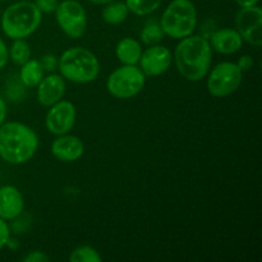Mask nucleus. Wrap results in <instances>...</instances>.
Masks as SVG:
<instances>
[{
	"label": "nucleus",
	"instance_id": "1",
	"mask_svg": "<svg viewBox=\"0 0 262 262\" xmlns=\"http://www.w3.org/2000/svg\"><path fill=\"white\" fill-rule=\"evenodd\" d=\"M174 61L181 76L197 82L207 76L212 61V49L204 36L189 35L181 38L174 51Z\"/></svg>",
	"mask_w": 262,
	"mask_h": 262
},
{
	"label": "nucleus",
	"instance_id": "2",
	"mask_svg": "<svg viewBox=\"0 0 262 262\" xmlns=\"http://www.w3.org/2000/svg\"><path fill=\"white\" fill-rule=\"evenodd\" d=\"M38 147L37 135L20 122L0 125V158L12 165H20L33 158Z\"/></svg>",
	"mask_w": 262,
	"mask_h": 262
},
{
	"label": "nucleus",
	"instance_id": "3",
	"mask_svg": "<svg viewBox=\"0 0 262 262\" xmlns=\"http://www.w3.org/2000/svg\"><path fill=\"white\" fill-rule=\"evenodd\" d=\"M58 68L64 79L73 83L86 84L97 78L100 73V61L92 51L76 46L61 54Z\"/></svg>",
	"mask_w": 262,
	"mask_h": 262
},
{
	"label": "nucleus",
	"instance_id": "4",
	"mask_svg": "<svg viewBox=\"0 0 262 262\" xmlns=\"http://www.w3.org/2000/svg\"><path fill=\"white\" fill-rule=\"evenodd\" d=\"M42 13L35 3L17 2L10 4L2 14L3 32L12 40L26 38L32 35L40 27Z\"/></svg>",
	"mask_w": 262,
	"mask_h": 262
},
{
	"label": "nucleus",
	"instance_id": "5",
	"mask_svg": "<svg viewBox=\"0 0 262 262\" xmlns=\"http://www.w3.org/2000/svg\"><path fill=\"white\" fill-rule=\"evenodd\" d=\"M164 33L174 40L192 35L197 26V9L191 0H173L160 18Z\"/></svg>",
	"mask_w": 262,
	"mask_h": 262
},
{
	"label": "nucleus",
	"instance_id": "6",
	"mask_svg": "<svg viewBox=\"0 0 262 262\" xmlns=\"http://www.w3.org/2000/svg\"><path fill=\"white\" fill-rule=\"evenodd\" d=\"M146 83V76L137 66H127L115 69L106 81V89L117 99H130L140 94Z\"/></svg>",
	"mask_w": 262,
	"mask_h": 262
},
{
	"label": "nucleus",
	"instance_id": "7",
	"mask_svg": "<svg viewBox=\"0 0 262 262\" xmlns=\"http://www.w3.org/2000/svg\"><path fill=\"white\" fill-rule=\"evenodd\" d=\"M206 86L210 94L215 97H227L234 94L242 83V74L237 63L223 61L207 73Z\"/></svg>",
	"mask_w": 262,
	"mask_h": 262
},
{
	"label": "nucleus",
	"instance_id": "8",
	"mask_svg": "<svg viewBox=\"0 0 262 262\" xmlns=\"http://www.w3.org/2000/svg\"><path fill=\"white\" fill-rule=\"evenodd\" d=\"M55 19L60 30L71 38H79L87 28V14L77 0H64L55 9Z\"/></svg>",
	"mask_w": 262,
	"mask_h": 262
},
{
	"label": "nucleus",
	"instance_id": "9",
	"mask_svg": "<svg viewBox=\"0 0 262 262\" xmlns=\"http://www.w3.org/2000/svg\"><path fill=\"white\" fill-rule=\"evenodd\" d=\"M235 26L243 41L255 48L262 45V9L257 5L241 8L235 15Z\"/></svg>",
	"mask_w": 262,
	"mask_h": 262
},
{
	"label": "nucleus",
	"instance_id": "10",
	"mask_svg": "<svg viewBox=\"0 0 262 262\" xmlns=\"http://www.w3.org/2000/svg\"><path fill=\"white\" fill-rule=\"evenodd\" d=\"M76 106L71 101L60 100L49 109L45 124L49 132L54 136H61L69 133L76 124Z\"/></svg>",
	"mask_w": 262,
	"mask_h": 262
},
{
	"label": "nucleus",
	"instance_id": "11",
	"mask_svg": "<svg viewBox=\"0 0 262 262\" xmlns=\"http://www.w3.org/2000/svg\"><path fill=\"white\" fill-rule=\"evenodd\" d=\"M171 60L173 56L170 50L166 46L158 43V45L148 46L145 51H142L138 63L141 71L146 77H156L165 73L170 68Z\"/></svg>",
	"mask_w": 262,
	"mask_h": 262
},
{
	"label": "nucleus",
	"instance_id": "12",
	"mask_svg": "<svg viewBox=\"0 0 262 262\" xmlns=\"http://www.w3.org/2000/svg\"><path fill=\"white\" fill-rule=\"evenodd\" d=\"M84 152V145L78 137L66 133L56 136V140L51 143V154L55 159L63 163H73L82 158Z\"/></svg>",
	"mask_w": 262,
	"mask_h": 262
},
{
	"label": "nucleus",
	"instance_id": "13",
	"mask_svg": "<svg viewBox=\"0 0 262 262\" xmlns=\"http://www.w3.org/2000/svg\"><path fill=\"white\" fill-rule=\"evenodd\" d=\"M37 100L42 106L50 107L63 99L66 94V79L60 74L43 76L37 84Z\"/></svg>",
	"mask_w": 262,
	"mask_h": 262
},
{
	"label": "nucleus",
	"instance_id": "14",
	"mask_svg": "<svg viewBox=\"0 0 262 262\" xmlns=\"http://www.w3.org/2000/svg\"><path fill=\"white\" fill-rule=\"evenodd\" d=\"M209 38L211 49L224 55H230L239 51L243 43L242 36L233 28H219L214 31Z\"/></svg>",
	"mask_w": 262,
	"mask_h": 262
},
{
	"label": "nucleus",
	"instance_id": "15",
	"mask_svg": "<svg viewBox=\"0 0 262 262\" xmlns=\"http://www.w3.org/2000/svg\"><path fill=\"white\" fill-rule=\"evenodd\" d=\"M25 201L19 189L14 186L0 187V217L14 220L22 214Z\"/></svg>",
	"mask_w": 262,
	"mask_h": 262
},
{
	"label": "nucleus",
	"instance_id": "16",
	"mask_svg": "<svg viewBox=\"0 0 262 262\" xmlns=\"http://www.w3.org/2000/svg\"><path fill=\"white\" fill-rule=\"evenodd\" d=\"M142 46L140 41L132 37H124L115 46V55L122 64L137 66L142 55Z\"/></svg>",
	"mask_w": 262,
	"mask_h": 262
},
{
	"label": "nucleus",
	"instance_id": "17",
	"mask_svg": "<svg viewBox=\"0 0 262 262\" xmlns=\"http://www.w3.org/2000/svg\"><path fill=\"white\" fill-rule=\"evenodd\" d=\"M45 76L42 66L37 59H30L20 66L19 78L26 87H36Z\"/></svg>",
	"mask_w": 262,
	"mask_h": 262
},
{
	"label": "nucleus",
	"instance_id": "18",
	"mask_svg": "<svg viewBox=\"0 0 262 262\" xmlns=\"http://www.w3.org/2000/svg\"><path fill=\"white\" fill-rule=\"evenodd\" d=\"M128 13H129V10H128L124 2L114 0V2L105 4L101 15L104 22L107 25H120L127 19Z\"/></svg>",
	"mask_w": 262,
	"mask_h": 262
},
{
	"label": "nucleus",
	"instance_id": "19",
	"mask_svg": "<svg viewBox=\"0 0 262 262\" xmlns=\"http://www.w3.org/2000/svg\"><path fill=\"white\" fill-rule=\"evenodd\" d=\"M164 36H165V33H164L160 23L155 22V20H150V22L146 23L140 33L141 41L147 46L160 43L164 40Z\"/></svg>",
	"mask_w": 262,
	"mask_h": 262
},
{
	"label": "nucleus",
	"instance_id": "20",
	"mask_svg": "<svg viewBox=\"0 0 262 262\" xmlns=\"http://www.w3.org/2000/svg\"><path fill=\"white\" fill-rule=\"evenodd\" d=\"M8 51H9V59L15 66H23L26 61L31 59L30 45L26 42L25 38L13 40L12 46L8 49Z\"/></svg>",
	"mask_w": 262,
	"mask_h": 262
},
{
	"label": "nucleus",
	"instance_id": "21",
	"mask_svg": "<svg viewBox=\"0 0 262 262\" xmlns=\"http://www.w3.org/2000/svg\"><path fill=\"white\" fill-rule=\"evenodd\" d=\"M128 10L136 15H148L158 10L163 0H125Z\"/></svg>",
	"mask_w": 262,
	"mask_h": 262
},
{
	"label": "nucleus",
	"instance_id": "22",
	"mask_svg": "<svg viewBox=\"0 0 262 262\" xmlns=\"http://www.w3.org/2000/svg\"><path fill=\"white\" fill-rule=\"evenodd\" d=\"M71 262H101L102 257L100 253L91 246H79L74 248L69 256Z\"/></svg>",
	"mask_w": 262,
	"mask_h": 262
},
{
	"label": "nucleus",
	"instance_id": "23",
	"mask_svg": "<svg viewBox=\"0 0 262 262\" xmlns=\"http://www.w3.org/2000/svg\"><path fill=\"white\" fill-rule=\"evenodd\" d=\"M58 61L59 59L54 54H45L42 56V59L40 60V63L42 66L43 71L49 72V73H53L55 69H58Z\"/></svg>",
	"mask_w": 262,
	"mask_h": 262
},
{
	"label": "nucleus",
	"instance_id": "24",
	"mask_svg": "<svg viewBox=\"0 0 262 262\" xmlns=\"http://www.w3.org/2000/svg\"><path fill=\"white\" fill-rule=\"evenodd\" d=\"M58 4V0H35V5L41 13H54Z\"/></svg>",
	"mask_w": 262,
	"mask_h": 262
},
{
	"label": "nucleus",
	"instance_id": "25",
	"mask_svg": "<svg viewBox=\"0 0 262 262\" xmlns=\"http://www.w3.org/2000/svg\"><path fill=\"white\" fill-rule=\"evenodd\" d=\"M10 238V228L7 224V220L0 217V251L7 246Z\"/></svg>",
	"mask_w": 262,
	"mask_h": 262
},
{
	"label": "nucleus",
	"instance_id": "26",
	"mask_svg": "<svg viewBox=\"0 0 262 262\" xmlns=\"http://www.w3.org/2000/svg\"><path fill=\"white\" fill-rule=\"evenodd\" d=\"M23 261L25 262H48L50 261V257L48 255H45L41 251H32L28 255H26L23 257Z\"/></svg>",
	"mask_w": 262,
	"mask_h": 262
},
{
	"label": "nucleus",
	"instance_id": "27",
	"mask_svg": "<svg viewBox=\"0 0 262 262\" xmlns=\"http://www.w3.org/2000/svg\"><path fill=\"white\" fill-rule=\"evenodd\" d=\"M237 66L239 67V69L242 72L250 71L253 67V59L251 55H242L237 61Z\"/></svg>",
	"mask_w": 262,
	"mask_h": 262
},
{
	"label": "nucleus",
	"instance_id": "28",
	"mask_svg": "<svg viewBox=\"0 0 262 262\" xmlns=\"http://www.w3.org/2000/svg\"><path fill=\"white\" fill-rule=\"evenodd\" d=\"M8 60H9V51H8L4 40L0 37V69H3L7 66Z\"/></svg>",
	"mask_w": 262,
	"mask_h": 262
},
{
	"label": "nucleus",
	"instance_id": "29",
	"mask_svg": "<svg viewBox=\"0 0 262 262\" xmlns=\"http://www.w3.org/2000/svg\"><path fill=\"white\" fill-rule=\"evenodd\" d=\"M5 117H7V105H5L4 99H2L0 96V125L4 123Z\"/></svg>",
	"mask_w": 262,
	"mask_h": 262
},
{
	"label": "nucleus",
	"instance_id": "30",
	"mask_svg": "<svg viewBox=\"0 0 262 262\" xmlns=\"http://www.w3.org/2000/svg\"><path fill=\"white\" fill-rule=\"evenodd\" d=\"M260 0H235L238 5L241 8H246V7H253V5H257Z\"/></svg>",
	"mask_w": 262,
	"mask_h": 262
},
{
	"label": "nucleus",
	"instance_id": "31",
	"mask_svg": "<svg viewBox=\"0 0 262 262\" xmlns=\"http://www.w3.org/2000/svg\"><path fill=\"white\" fill-rule=\"evenodd\" d=\"M89 2L94 3V4H97V5H105L107 4V3L114 2V0H89Z\"/></svg>",
	"mask_w": 262,
	"mask_h": 262
},
{
	"label": "nucleus",
	"instance_id": "32",
	"mask_svg": "<svg viewBox=\"0 0 262 262\" xmlns=\"http://www.w3.org/2000/svg\"><path fill=\"white\" fill-rule=\"evenodd\" d=\"M0 23H2V13H0Z\"/></svg>",
	"mask_w": 262,
	"mask_h": 262
},
{
	"label": "nucleus",
	"instance_id": "33",
	"mask_svg": "<svg viewBox=\"0 0 262 262\" xmlns=\"http://www.w3.org/2000/svg\"><path fill=\"white\" fill-rule=\"evenodd\" d=\"M0 2H2V3H3V2H8V0H0Z\"/></svg>",
	"mask_w": 262,
	"mask_h": 262
}]
</instances>
